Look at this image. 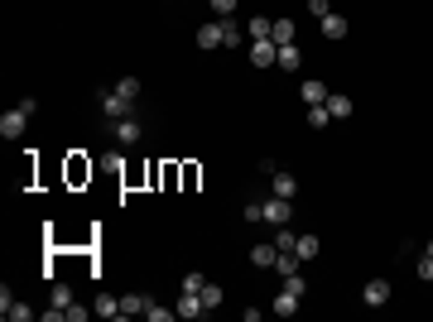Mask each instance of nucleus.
Returning a JSON list of instances; mask_svg holds the SVG:
<instances>
[{
    "instance_id": "a878e982",
    "label": "nucleus",
    "mask_w": 433,
    "mask_h": 322,
    "mask_svg": "<svg viewBox=\"0 0 433 322\" xmlns=\"http://www.w3.org/2000/svg\"><path fill=\"white\" fill-rule=\"evenodd\" d=\"M294 245H299V236L289 226H275V250H294Z\"/></svg>"
},
{
    "instance_id": "4be33fe9",
    "label": "nucleus",
    "mask_w": 433,
    "mask_h": 322,
    "mask_svg": "<svg viewBox=\"0 0 433 322\" xmlns=\"http://www.w3.org/2000/svg\"><path fill=\"white\" fill-rule=\"evenodd\" d=\"M304 120H308L313 130H327V125H332V111H327V102H323V106H308V115H304Z\"/></svg>"
},
{
    "instance_id": "72a5a7b5",
    "label": "nucleus",
    "mask_w": 433,
    "mask_h": 322,
    "mask_svg": "<svg viewBox=\"0 0 433 322\" xmlns=\"http://www.w3.org/2000/svg\"><path fill=\"white\" fill-rule=\"evenodd\" d=\"M236 5H241V0H212L217 19H226V15H236Z\"/></svg>"
},
{
    "instance_id": "f704fd0d",
    "label": "nucleus",
    "mask_w": 433,
    "mask_h": 322,
    "mask_svg": "<svg viewBox=\"0 0 433 322\" xmlns=\"http://www.w3.org/2000/svg\"><path fill=\"white\" fill-rule=\"evenodd\" d=\"M63 313H68V322H87V308H82V303H73V308H63Z\"/></svg>"
},
{
    "instance_id": "c9c22d12",
    "label": "nucleus",
    "mask_w": 433,
    "mask_h": 322,
    "mask_svg": "<svg viewBox=\"0 0 433 322\" xmlns=\"http://www.w3.org/2000/svg\"><path fill=\"white\" fill-rule=\"evenodd\" d=\"M429 255H433V240H429Z\"/></svg>"
},
{
    "instance_id": "ddd939ff",
    "label": "nucleus",
    "mask_w": 433,
    "mask_h": 322,
    "mask_svg": "<svg viewBox=\"0 0 433 322\" xmlns=\"http://www.w3.org/2000/svg\"><path fill=\"white\" fill-rule=\"evenodd\" d=\"M299 303H304L299 294H289V289H279V294H275V318H294V313H299Z\"/></svg>"
},
{
    "instance_id": "1a4fd4ad",
    "label": "nucleus",
    "mask_w": 433,
    "mask_h": 322,
    "mask_svg": "<svg viewBox=\"0 0 433 322\" xmlns=\"http://www.w3.org/2000/svg\"><path fill=\"white\" fill-rule=\"evenodd\" d=\"M174 313H178V318H203V313H208V303H203V294H188V289H183V294H178V303H174Z\"/></svg>"
},
{
    "instance_id": "7ed1b4c3",
    "label": "nucleus",
    "mask_w": 433,
    "mask_h": 322,
    "mask_svg": "<svg viewBox=\"0 0 433 322\" xmlns=\"http://www.w3.org/2000/svg\"><path fill=\"white\" fill-rule=\"evenodd\" d=\"M361 303H366V308H385V303H390V279H366Z\"/></svg>"
},
{
    "instance_id": "4468645a",
    "label": "nucleus",
    "mask_w": 433,
    "mask_h": 322,
    "mask_svg": "<svg viewBox=\"0 0 433 322\" xmlns=\"http://www.w3.org/2000/svg\"><path fill=\"white\" fill-rule=\"evenodd\" d=\"M198 48H221V19H212V24L198 29Z\"/></svg>"
},
{
    "instance_id": "473e14b6",
    "label": "nucleus",
    "mask_w": 433,
    "mask_h": 322,
    "mask_svg": "<svg viewBox=\"0 0 433 322\" xmlns=\"http://www.w3.org/2000/svg\"><path fill=\"white\" fill-rule=\"evenodd\" d=\"M203 284H208V279H203L198 269H193V274H183V289H188V294H203Z\"/></svg>"
},
{
    "instance_id": "5701e85b",
    "label": "nucleus",
    "mask_w": 433,
    "mask_h": 322,
    "mask_svg": "<svg viewBox=\"0 0 433 322\" xmlns=\"http://www.w3.org/2000/svg\"><path fill=\"white\" fill-rule=\"evenodd\" d=\"M270 29H275V19H265V15H255V19L246 24V34H250V39H270Z\"/></svg>"
},
{
    "instance_id": "aec40b11",
    "label": "nucleus",
    "mask_w": 433,
    "mask_h": 322,
    "mask_svg": "<svg viewBox=\"0 0 433 322\" xmlns=\"http://www.w3.org/2000/svg\"><path fill=\"white\" fill-rule=\"evenodd\" d=\"M97 318H125V308H120V299H111V294H102V299H97Z\"/></svg>"
},
{
    "instance_id": "dca6fc26",
    "label": "nucleus",
    "mask_w": 433,
    "mask_h": 322,
    "mask_svg": "<svg viewBox=\"0 0 433 322\" xmlns=\"http://www.w3.org/2000/svg\"><path fill=\"white\" fill-rule=\"evenodd\" d=\"M221 48H241V24H236L231 15L221 19Z\"/></svg>"
},
{
    "instance_id": "c85d7f7f",
    "label": "nucleus",
    "mask_w": 433,
    "mask_h": 322,
    "mask_svg": "<svg viewBox=\"0 0 433 322\" xmlns=\"http://www.w3.org/2000/svg\"><path fill=\"white\" fill-rule=\"evenodd\" d=\"M284 289H289V294H299V299H304V294H308V279H304V274H299V269H294V274H284Z\"/></svg>"
},
{
    "instance_id": "f03ea898",
    "label": "nucleus",
    "mask_w": 433,
    "mask_h": 322,
    "mask_svg": "<svg viewBox=\"0 0 433 322\" xmlns=\"http://www.w3.org/2000/svg\"><path fill=\"white\" fill-rule=\"evenodd\" d=\"M97 102H102V115H107V120H120V115H130V102H125L116 87H102V92H97Z\"/></svg>"
},
{
    "instance_id": "9b49d317",
    "label": "nucleus",
    "mask_w": 433,
    "mask_h": 322,
    "mask_svg": "<svg viewBox=\"0 0 433 322\" xmlns=\"http://www.w3.org/2000/svg\"><path fill=\"white\" fill-rule=\"evenodd\" d=\"M318 24H323V39H347V29H351V24H347V15H337V10H332V15H323Z\"/></svg>"
},
{
    "instance_id": "412c9836",
    "label": "nucleus",
    "mask_w": 433,
    "mask_h": 322,
    "mask_svg": "<svg viewBox=\"0 0 433 322\" xmlns=\"http://www.w3.org/2000/svg\"><path fill=\"white\" fill-rule=\"evenodd\" d=\"M48 303H53V308H73L77 299H73V289H68V284H53V289H48Z\"/></svg>"
},
{
    "instance_id": "f8f14e48",
    "label": "nucleus",
    "mask_w": 433,
    "mask_h": 322,
    "mask_svg": "<svg viewBox=\"0 0 433 322\" xmlns=\"http://www.w3.org/2000/svg\"><path fill=\"white\" fill-rule=\"evenodd\" d=\"M275 240H260V245H250V265H260V269H275Z\"/></svg>"
},
{
    "instance_id": "bb28decb",
    "label": "nucleus",
    "mask_w": 433,
    "mask_h": 322,
    "mask_svg": "<svg viewBox=\"0 0 433 322\" xmlns=\"http://www.w3.org/2000/svg\"><path fill=\"white\" fill-rule=\"evenodd\" d=\"M145 303H149V294H125V299H120L125 318H130V313H145Z\"/></svg>"
},
{
    "instance_id": "7c9ffc66",
    "label": "nucleus",
    "mask_w": 433,
    "mask_h": 322,
    "mask_svg": "<svg viewBox=\"0 0 433 322\" xmlns=\"http://www.w3.org/2000/svg\"><path fill=\"white\" fill-rule=\"evenodd\" d=\"M304 5H308V15H313V19H323V15H332V0H304Z\"/></svg>"
},
{
    "instance_id": "6e6552de",
    "label": "nucleus",
    "mask_w": 433,
    "mask_h": 322,
    "mask_svg": "<svg viewBox=\"0 0 433 322\" xmlns=\"http://www.w3.org/2000/svg\"><path fill=\"white\" fill-rule=\"evenodd\" d=\"M299 97H304L308 106H323L332 92H327V82H323V77H304V82H299Z\"/></svg>"
},
{
    "instance_id": "0eeeda50",
    "label": "nucleus",
    "mask_w": 433,
    "mask_h": 322,
    "mask_svg": "<svg viewBox=\"0 0 433 322\" xmlns=\"http://www.w3.org/2000/svg\"><path fill=\"white\" fill-rule=\"evenodd\" d=\"M270 193H275V198H289V202H294V193H299V178H294L289 169H275V173H270Z\"/></svg>"
},
{
    "instance_id": "423d86ee",
    "label": "nucleus",
    "mask_w": 433,
    "mask_h": 322,
    "mask_svg": "<svg viewBox=\"0 0 433 322\" xmlns=\"http://www.w3.org/2000/svg\"><path fill=\"white\" fill-rule=\"evenodd\" d=\"M275 58H279V44L275 39H250V63L255 68H270Z\"/></svg>"
},
{
    "instance_id": "b1692460",
    "label": "nucleus",
    "mask_w": 433,
    "mask_h": 322,
    "mask_svg": "<svg viewBox=\"0 0 433 322\" xmlns=\"http://www.w3.org/2000/svg\"><path fill=\"white\" fill-rule=\"evenodd\" d=\"M145 318H149V322H169V318H178V313H174V308H164V303H154V299H149V303H145Z\"/></svg>"
},
{
    "instance_id": "9d476101",
    "label": "nucleus",
    "mask_w": 433,
    "mask_h": 322,
    "mask_svg": "<svg viewBox=\"0 0 433 322\" xmlns=\"http://www.w3.org/2000/svg\"><path fill=\"white\" fill-rule=\"evenodd\" d=\"M275 63H279L284 73H299V68H304V48H299V44H279V58H275Z\"/></svg>"
},
{
    "instance_id": "a211bd4d",
    "label": "nucleus",
    "mask_w": 433,
    "mask_h": 322,
    "mask_svg": "<svg viewBox=\"0 0 433 322\" xmlns=\"http://www.w3.org/2000/svg\"><path fill=\"white\" fill-rule=\"evenodd\" d=\"M0 313H5V318H10V322H29V318H39V313H34L29 303H15V299H10V303H5Z\"/></svg>"
},
{
    "instance_id": "39448f33",
    "label": "nucleus",
    "mask_w": 433,
    "mask_h": 322,
    "mask_svg": "<svg viewBox=\"0 0 433 322\" xmlns=\"http://www.w3.org/2000/svg\"><path fill=\"white\" fill-rule=\"evenodd\" d=\"M265 221H270V226H289V221H294V202H289V198H270V202H265Z\"/></svg>"
},
{
    "instance_id": "c756f323",
    "label": "nucleus",
    "mask_w": 433,
    "mask_h": 322,
    "mask_svg": "<svg viewBox=\"0 0 433 322\" xmlns=\"http://www.w3.org/2000/svg\"><path fill=\"white\" fill-rule=\"evenodd\" d=\"M241 216H246V221H265V202H255V198H250V202L241 207Z\"/></svg>"
},
{
    "instance_id": "cd10ccee",
    "label": "nucleus",
    "mask_w": 433,
    "mask_h": 322,
    "mask_svg": "<svg viewBox=\"0 0 433 322\" xmlns=\"http://www.w3.org/2000/svg\"><path fill=\"white\" fill-rule=\"evenodd\" d=\"M221 299H226V294H221V284H203V303H208V313H212V308H221Z\"/></svg>"
},
{
    "instance_id": "393cba45",
    "label": "nucleus",
    "mask_w": 433,
    "mask_h": 322,
    "mask_svg": "<svg viewBox=\"0 0 433 322\" xmlns=\"http://www.w3.org/2000/svg\"><path fill=\"white\" fill-rule=\"evenodd\" d=\"M116 92H120V97L135 106V97H140V77H120V82H116Z\"/></svg>"
},
{
    "instance_id": "2f4dec72",
    "label": "nucleus",
    "mask_w": 433,
    "mask_h": 322,
    "mask_svg": "<svg viewBox=\"0 0 433 322\" xmlns=\"http://www.w3.org/2000/svg\"><path fill=\"white\" fill-rule=\"evenodd\" d=\"M414 274H419L424 284H433V255H429V250H424V260H419V269H414Z\"/></svg>"
},
{
    "instance_id": "f257e3e1",
    "label": "nucleus",
    "mask_w": 433,
    "mask_h": 322,
    "mask_svg": "<svg viewBox=\"0 0 433 322\" xmlns=\"http://www.w3.org/2000/svg\"><path fill=\"white\" fill-rule=\"evenodd\" d=\"M107 125H111V135H116V144H125V149H135L145 140V125L135 115H120V120H107Z\"/></svg>"
},
{
    "instance_id": "f3484780",
    "label": "nucleus",
    "mask_w": 433,
    "mask_h": 322,
    "mask_svg": "<svg viewBox=\"0 0 433 322\" xmlns=\"http://www.w3.org/2000/svg\"><path fill=\"white\" fill-rule=\"evenodd\" d=\"M318 250H323V245H318V236H299V245H294V255H299L304 265H308V260H318Z\"/></svg>"
},
{
    "instance_id": "20e7f679",
    "label": "nucleus",
    "mask_w": 433,
    "mask_h": 322,
    "mask_svg": "<svg viewBox=\"0 0 433 322\" xmlns=\"http://www.w3.org/2000/svg\"><path fill=\"white\" fill-rule=\"evenodd\" d=\"M24 125H29V111H24V106H15V111H5V115H0V135H5V140H19V135H24Z\"/></svg>"
},
{
    "instance_id": "2eb2a0df",
    "label": "nucleus",
    "mask_w": 433,
    "mask_h": 322,
    "mask_svg": "<svg viewBox=\"0 0 433 322\" xmlns=\"http://www.w3.org/2000/svg\"><path fill=\"white\" fill-rule=\"evenodd\" d=\"M294 34H299V29H294V19H289V15H279V19H275V29H270V39H275V44H294Z\"/></svg>"
},
{
    "instance_id": "6ab92c4d",
    "label": "nucleus",
    "mask_w": 433,
    "mask_h": 322,
    "mask_svg": "<svg viewBox=\"0 0 433 322\" xmlns=\"http://www.w3.org/2000/svg\"><path fill=\"white\" fill-rule=\"evenodd\" d=\"M327 111H332V120H347V115H351V97L332 92V97H327Z\"/></svg>"
}]
</instances>
